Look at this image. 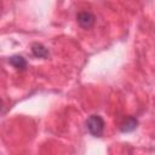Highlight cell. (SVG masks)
Wrapping results in <instances>:
<instances>
[{"label": "cell", "instance_id": "obj_1", "mask_svg": "<svg viewBox=\"0 0 155 155\" xmlns=\"http://www.w3.org/2000/svg\"><path fill=\"white\" fill-rule=\"evenodd\" d=\"M86 130L88 131V133L93 137H102L103 133H104V126H105V122L103 120V117L101 115H91L87 117L86 122Z\"/></svg>", "mask_w": 155, "mask_h": 155}, {"label": "cell", "instance_id": "obj_2", "mask_svg": "<svg viewBox=\"0 0 155 155\" xmlns=\"http://www.w3.org/2000/svg\"><path fill=\"white\" fill-rule=\"evenodd\" d=\"M76 21L79 23V25L84 29H90L93 24H94V21H96V17L92 12L90 11H80L78 15H76Z\"/></svg>", "mask_w": 155, "mask_h": 155}, {"label": "cell", "instance_id": "obj_3", "mask_svg": "<svg viewBox=\"0 0 155 155\" xmlns=\"http://www.w3.org/2000/svg\"><path fill=\"white\" fill-rule=\"evenodd\" d=\"M8 63L17 70H24L27 68V61L23 56H19V54H15V56H11L10 59H8Z\"/></svg>", "mask_w": 155, "mask_h": 155}, {"label": "cell", "instance_id": "obj_4", "mask_svg": "<svg viewBox=\"0 0 155 155\" xmlns=\"http://www.w3.org/2000/svg\"><path fill=\"white\" fill-rule=\"evenodd\" d=\"M137 125H138V120H137L136 117H133V116H127V117L122 121L120 128H121L122 132H132L133 130H136Z\"/></svg>", "mask_w": 155, "mask_h": 155}, {"label": "cell", "instance_id": "obj_5", "mask_svg": "<svg viewBox=\"0 0 155 155\" xmlns=\"http://www.w3.org/2000/svg\"><path fill=\"white\" fill-rule=\"evenodd\" d=\"M31 53L38 58H47L48 57V50L39 42H35L31 45Z\"/></svg>", "mask_w": 155, "mask_h": 155}]
</instances>
